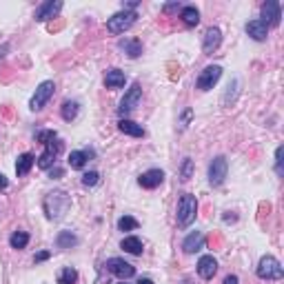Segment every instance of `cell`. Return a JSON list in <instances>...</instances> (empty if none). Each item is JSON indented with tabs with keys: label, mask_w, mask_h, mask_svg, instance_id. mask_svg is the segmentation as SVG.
<instances>
[{
	"label": "cell",
	"mask_w": 284,
	"mask_h": 284,
	"mask_svg": "<svg viewBox=\"0 0 284 284\" xmlns=\"http://www.w3.org/2000/svg\"><path fill=\"white\" fill-rule=\"evenodd\" d=\"M120 49H122L129 58H138L142 53V45H140V40H136V38H127V40H120Z\"/></svg>",
	"instance_id": "20"
},
{
	"label": "cell",
	"mask_w": 284,
	"mask_h": 284,
	"mask_svg": "<svg viewBox=\"0 0 284 284\" xmlns=\"http://www.w3.org/2000/svg\"><path fill=\"white\" fill-rule=\"evenodd\" d=\"M138 20V14L136 11H118V14H113L111 18L107 20V31L111 34H124L127 29H131L136 25Z\"/></svg>",
	"instance_id": "3"
},
{
	"label": "cell",
	"mask_w": 284,
	"mask_h": 284,
	"mask_svg": "<svg viewBox=\"0 0 284 284\" xmlns=\"http://www.w3.org/2000/svg\"><path fill=\"white\" fill-rule=\"evenodd\" d=\"M120 284H124V282H120Z\"/></svg>",
	"instance_id": "41"
},
{
	"label": "cell",
	"mask_w": 284,
	"mask_h": 284,
	"mask_svg": "<svg viewBox=\"0 0 284 284\" xmlns=\"http://www.w3.org/2000/svg\"><path fill=\"white\" fill-rule=\"evenodd\" d=\"M176 9H180V5H178V3H173V5H167V7H165V11H176Z\"/></svg>",
	"instance_id": "39"
},
{
	"label": "cell",
	"mask_w": 284,
	"mask_h": 284,
	"mask_svg": "<svg viewBox=\"0 0 284 284\" xmlns=\"http://www.w3.org/2000/svg\"><path fill=\"white\" fill-rule=\"evenodd\" d=\"M217 273V262L213 256H202L198 260V275L202 277V280H211Z\"/></svg>",
	"instance_id": "13"
},
{
	"label": "cell",
	"mask_w": 284,
	"mask_h": 284,
	"mask_svg": "<svg viewBox=\"0 0 284 284\" xmlns=\"http://www.w3.org/2000/svg\"><path fill=\"white\" fill-rule=\"evenodd\" d=\"M58 138V134L53 129H45V131H38L36 134V140L38 142H42V144H49V142H53Z\"/></svg>",
	"instance_id": "30"
},
{
	"label": "cell",
	"mask_w": 284,
	"mask_h": 284,
	"mask_svg": "<svg viewBox=\"0 0 284 284\" xmlns=\"http://www.w3.org/2000/svg\"><path fill=\"white\" fill-rule=\"evenodd\" d=\"M222 42V31L217 27H211L207 34H204V42H202V49L204 53H213Z\"/></svg>",
	"instance_id": "15"
},
{
	"label": "cell",
	"mask_w": 284,
	"mask_h": 284,
	"mask_svg": "<svg viewBox=\"0 0 284 284\" xmlns=\"http://www.w3.org/2000/svg\"><path fill=\"white\" fill-rule=\"evenodd\" d=\"M9 244H11V249H25V246L29 244V235L25 231H16L9 238Z\"/></svg>",
	"instance_id": "25"
},
{
	"label": "cell",
	"mask_w": 284,
	"mask_h": 284,
	"mask_svg": "<svg viewBox=\"0 0 284 284\" xmlns=\"http://www.w3.org/2000/svg\"><path fill=\"white\" fill-rule=\"evenodd\" d=\"M162 180H165V173L160 171V169H149V171H144L140 178H138V184L142 186V189H155V186L162 184Z\"/></svg>",
	"instance_id": "12"
},
{
	"label": "cell",
	"mask_w": 284,
	"mask_h": 284,
	"mask_svg": "<svg viewBox=\"0 0 284 284\" xmlns=\"http://www.w3.org/2000/svg\"><path fill=\"white\" fill-rule=\"evenodd\" d=\"M7 186H9V180L5 178L3 173H0V191H3V189H7Z\"/></svg>",
	"instance_id": "36"
},
{
	"label": "cell",
	"mask_w": 284,
	"mask_h": 284,
	"mask_svg": "<svg viewBox=\"0 0 284 284\" xmlns=\"http://www.w3.org/2000/svg\"><path fill=\"white\" fill-rule=\"evenodd\" d=\"M282 273V264L273 256H264L258 262V277H262V280H280Z\"/></svg>",
	"instance_id": "4"
},
{
	"label": "cell",
	"mask_w": 284,
	"mask_h": 284,
	"mask_svg": "<svg viewBox=\"0 0 284 284\" xmlns=\"http://www.w3.org/2000/svg\"><path fill=\"white\" fill-rule=\"evenodd\" d=\"M191 116H193V111H191V109H184V113H182V118H180V129H184V127L186 124H189V120H191Z\"/></svg>",
	"instance_id": "34"
},
{
	"label": "cell",
	"mask_w": 284,
	"mask_h": 284,
	"mask_svg": "<svg viewBox=\"0 0 284 284\" xmlns=\"http://www.w3.org/2000/svg\"><path fill=\"white\" fill-rule=\"evenodd\" d=\"M53 91H56V84H53L51 80L40 82L38 89H36V93H34V98H31V102H29V107H31L34 111H40V109L45 107L47 102H49V98L53 96Z\"/></svg>",
	"instance_id": "5"
},
{
	"label": "cell",
	"mask_w": 284,
	"mask_h": 284,
	"mask_svg": "<svg viewBox=\"0 0 284 284\" xmlns=\"http://www.w3.org/2000/svg\"><path fill=\"white\" fill-rule=\"evenodd\" d=\"M225 284H238V277H235V275H227L225 277Z\"/></svg>",
	"instance_id": "37"
},
{
	"label": "cell",
	"mask_w": 284,
	"mask_h": 284,
	"mask_svg": "<svg viewBox=\"0 0 284 284\" xmlns=\"http://www.w3.org/2000/svg\"><path fill=\"white\" fill-rule=\"evenodd\" d=\"M34 162H36V158H34L31 153H22V155H18V160H16V173H18V176H27V173L31 171Z\"/></svg>",
	"instance_id": "21"
},
{
	"label": "cell",
	"mask_w": 284,
	"mask_h": 284,
	"mask_svg": "<svg viewBox=\"0 0 284 284\" xmlns=\"http://www.w3.org/2000/svg\"><path fill=\"white\" fill-rule=\"evenodd\" d=\"M118 129L122 131V134H127V136H131V138H142L144 136V129L138 122H134V120H127V118H122L118 122Z\"/></svg>",
	"instance_id": "19"
},
{
	"label": "cell",
	"mask_w": 284,
	"mask_h": 284,
	"mask_svg": "<svg viewBox=\"0 0 284 284\" xmlns=\"http://www.w3.org/2000/svg\"><path fill=\"white\" fill-rule=\"evenodd\" d=\"M140 98H142V87L138 82H134L129 91L124 93V98L120 100V107H118L120 116H127V113L134 111V109L138 107V102H140Z\"/></svg>",
	"instance_id": "6"
},
{
	"label": "cell",
	"mask_w": 284,
	"mask_h": 284,
	"mask_svg": "<svg viewBox=\"0 0 284 284\" xmlns=\"http://www.w3.org/2000/svg\"><path fill=\"white\" fill-rule=\"evenodd\" d=\"M282 153H284V149L277 147V151H275V171H277V176H282Z\"/></svg>",
	"instance_id": "32"
},
{
	"label": "cell",
	"mask_w": 284,
	"mask_h": 284,
	"mask_svg": "<svg viewBox=\"0 0 284 284\" xmlns=\"http://www.w3.org/2000/svg\"><path fill=\"white\" fill-rule=\"evenodd\" d=\"M78 282V271L76 269H62L60 271V275H58V284H76Z\"/></svg>",
	"instance_id": "27"
},
{
	"label": "cell",
	"mask_w": 284,
	"mask_h": 284,
	"mask_svg": "<svg viewBox=\"0 0 284 284\" xmlns=\"http://www.w3.org/2000/svg\"><path fill=\"white\" fill-rule=\"evenodd\" d=\"M182 249H184V253H196V251L204 249V235L200 231L189 233L186 235V240L182 242Z\"/></svg>",
	"instance_id": "17"
},
{
	"label": "cell",
	"mask_w": 284,
	"mask_h": 284,
	"mask_svg": "<svg viewBox=\"0 0 284 284\" xmlns=\"http://www.w3.org/2000/svg\"><path fill=\"white\" fill-rule=\"evenodd\" d=\"M100 182V173L98 171H89V173H84L82 176V184L84 186H96Z\"/></svg>",
	"instance_id": "31"
},
{
	"label": "cell",
	"mask_w": 284,
	"mask_h": 284,
	"mask_svg": "<svg viewBox=\"0 0 284 284\" xmlns=\"http://www.w3.org/2000/svg\"><path fill=\"white\" fill-rule=\"evenodd\" d=\"M51 253L49 251H40V253H36V262H45V260H49Z\"/></svg>",
	"instance_id": "35"
},
{
	"label": "cell",
	"mask_w": 284,
	"mask_h": 284,
	"mask_svg": "<svg viewBox=\"0 0 284 284\" xmlns=\"http://www.w3.org/2000/svg\"><path fill=\"white\" fill-rule=\"evenodd\" d=\"M138 284H153V280H149V277H142V280H138Z\"/></svg>",
	"instance_id": "40"
},
{
	"label": "cell",
	"mask_w": 284,
	"mask_h": 284,
	"mask_svg": "<svg viewBox=\"0 0 284 284\" xmlns=\"http://www.w3.org/2000/svg\"><path fill=\"white\" fill-rule=\"evenodd\" d=\"M191 169H193V162L186 158L184 165H182V180H189V178H191Z\"/></svg>",
	"instance_id": "33"
},
{
	"label": "cell",
	"mask_w": 284,
	"mask_h": 284,
	"mask_svg": "<svg viewBox=\"0 0 284 284\" xmlns=\"http://www.w3.org/2000/svg\"><path fill=\"white\" fill-rule=\"evenodd\" d=\"M280 18H282L280 3H277V0H267V3L262 5V22L267 27H277L280 25Z\"/></svg>",
	"instance_id": "10"
},
{
	"label": "cell",
	"mask_w": 284,
	"mask_h": 284,
	"mask_svg": "<svg viewBox=\"0 0 284 284\" xmlns=\"http://www.w3.org/2000/svg\"><path fill=\"white\" fill-rule=\"evenodd\" d=\"M120 246L131 253V256H142V240L140 238H134V235H129V238H124L122 242H120Z\"/></svg>",
	"instance_id": "22"
},
{
	"label": "cell",
	"mask_w": 284,
	"mask_h": 284,
	"mask_svg": "<svg viewBox=\"0 0 284 284\" xmlns=\"http://www.w3.org/2000/svg\"><path fill=\"white\" fill-rule=\"evenodd\" d=\"M89 155H93L91 151H71V155H69V167H71V169H82L84 165H87Z\"/></svg>",
	"instance_id": "24"
},
{
	"label": "cell",
	"mask_w": 284,
	"mask_h": 284,
	"mask_svg": "<svg viewBox=\"0 0 284 284\" xmlns=\"http://www.w3.org/2000/svg\"><path fill=\"white\" fill-rule=\"evenodd\" d=\"M198 213V200L191 193H184L178 200V225L180 227H189L193 220H196Z\"/></svg>",
	"instance_id": "2"
},
{
	"label": "cell",
	"mask_w": 284,
	"mask_h": 284,
	"mask_svg": "<svg viewBox=\"0 0 284 284\" xmlns=\"http://www.w3.org/2000/svg\"><path fill=\"white\" fill-rule=\"evenodd\" d=\"M45 151L40 153V158H38V167L40 169H51L53 167V162H56L58 158V153L62 151V142H58V140H53L49 144H45Z\"/></svg>",
	"instance_id": "11"
},
{
	"label": "cell",
	"mask_w": 284,
	"mask_h": 284,
	"mask_svg": "<svg viewBox=\"0 0 284 284\" xmlns=\"http://www.w3.org/2000/svg\"><path fill=\"white\" fill-rule=\"evenodd\" d=\"M220 76H222V67H217V65H209V67L198 76L196 87L200 89V91H209V89H213V84L220 80Z\"/></svg>",
	"instance_id": "8"
},
{
	"label": "cell",
	"mask_w": 284,
	"mask_h": 284,
	"mask_svg": "<svg viewBox=\"0 0 284 284\" xmlns=\"http://www.w3.org/2000/svg\"><path fill=\"white\" fill-rule=\"evenodd\" d=\"M49 176H51V178H60V176H62V169H51Z\"/></svg>",
	"instance_id": "38"
},
{
	"label": "cell",
	"mask_w": 284,
	"mask_h": 284,
	"mask_svg": "<svg viewBox=\"0 0 284 284\" xmlns=\"http://www.w3.org/2000/svg\"><path fill=\"white\" fill-rule=\"evenodd\" d=\"M118 229L120 231H134V229H138V220L131 215H122L118 220Z\"/></svg>",
	"instance_id": "29"
},
{
	"label": "cell",
	"mask_w": 284,
	"mask_h": 284,
	"mask_svg": "<svg viewBox=\"0 0 284 284\" xmlns=\"http://www.w3.org/2000/svg\"><path fill=\"white\" fill-rule=\"evenodd\" d=\"M78 244V238L71 231H62L58 235V246L60 249H71V246Z\"/></svg>",
	"instance_id": "26"
},
{
	"label": "cell",
	"mask_w": 284,
	"mask_h": 284,
	"mask_svg": "<svg viewBox=\"0 0 284 284\" xmlns=\"http://www.w3.org/2000/svg\"><path fill=\"white\" fill-rule=\"evenodd\" d=\"M105 267H107L109 273H113L116 277H120V280H129V277H134V275H136V267H134V264L124 262V260H120V258L107 260Z\"/></svg>",
	"instance_id": "7"
},
{
	"label": "cell",
	"mask_w": 284,
	"mask_h": 284,
	"mask_svg": "<svg viewBox=\"0 0 284 284\" xmlns=\"http://www.w3.org/2000/svg\"><path fill=\"white\" fill-rule=\"evenodd\" d=\"M180 18H182V22L186 27H196L200 22V14H198L196 7H182L180 9Z\"/></svg>",
	"instance_id": "23"
},
{
	"label": "cell",
	"mask_w": 284,
	"mask_h": 284,
	"mask_svg": "<svg viewBox=\"0 0 284 284\" xmlns=\"http://www.w3.org/2000/svg\"><path fill=\"white\" fill-rule=\"evenodd\" d=\"M124 82H127L124 71H120V69H111V71H107V76H105V84H107V89H120V87H124Z\"/></svg>",
	"instance_id": "18"
},
{
	"label": "cell",
	"mask_w": 284,
	"mask_h": 284,
	"mask_svg": "<svg viewBox=\"0 0 284 284\" xmlns=\"http://www.w3.org/2000/svg\"><path fill=\"white\" fill-rule=\"evenodd\" d=\"M78 116V102L76 100H67L62 105V118L67 120V122H71V120H76Z\"/></svg>",
	"instance_id": "28"
},
{
	"label": "cell",
	"mask_w": 284,
	"mask_h": 284,
	"mask_svg": "<svg viewBox=\"0 0 284 284\" xmlns=\"http://www.w3.org/2000/svg\"><path fill=\"white\" fill-rule=\"evenodd\" d=\"M227 169H229V162H227L225 155L213 158V162L209 165V182L213 186H220L222 182H225V178H227Z\"/></svg>",
	"instance_id": "9"
},
{
	"label": "cell",
	"mask_w": 284,
	"mask_h": 284,
	"mask_svg": "<svg viewBox=\"0 0 284 284\" xmlns=\"http://www.w3.org/2000/svg\"><path fill=\"white\" fill-rule=\"evenodd\" d=\"M60 9H62V3H60V0H56V3H53V0H49V3H42L40 7L36 9V20H38V22L49 20V18L56 16Z\"/></svg>",
	"instance_id": "14"
},
{
	"label": "cell",
	"mask_w": 284,
	"mask_h": 284,
	"mask_svg": "<svg viewBox=\"0 0 284 284\" xmlns=\"http://www.w3.org/2000/svg\"><path fill=\"white\" fill-rule=\"evenodd\" d=\"M71 207V198L65 191H53L45 198V211L49 220H60Z\"/></svg>",
	"instance_id": "1"
},
{
	"label": "cell",
	"mask_w": 284,
	"mask_h": 284,
	"mask_svg": "<svg viewBox=\"0 0 284 284\" xmlns=\"http://www.w3.org/2000/svg\"><path fill=\"white\" fill-rule=\"evenodd\" d=\"M246 34H249L253 40L262 42V40H267V36H269V27L264 25L262 20H251V22H246Z\"/></svg>",
	"instance_id": "16"
}]
</instances>
